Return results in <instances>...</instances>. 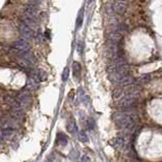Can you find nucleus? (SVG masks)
<instances>
[{
  "instance_id": "obj_15",
  "label": "nucleus",
  "mask_w": 162,
  "mask_h": 162,
  "mask_svg": "<svg viewBox=\"0 0 162 162\" xmlns=\"http://www.w3.org/2000/svg\"><path fill=\"white\" fill-rule=\"evenodd\" d=\"M67 131L71 134H76L77 133V124L74 123V118H71L67 123Z\"/></svg>"
},
{
  "instance_id": "obj_9",
  "label": "nucleus",
  "mask_w": 162,
  "mask_h": 162,
  "mask_svg": "<svg viewBox=\"0 0 162 162\" xmlns=\"http://www.w3.org/2000/svg\"><path fill=\"white\" fill-rule=\"evenodd\" d=\"M16 135V131L14 129H2L1 131V140H10L11 138H13V136Z\"/></svg>"
},
{
  "instance_id": "obj_20",
  "label": "nucleus",
  "mask_w": 162,
  "mask_h": 162,
  "mask_svg": "<svg viewBox=\"0 0 162 162\" xmlns=\"http://www.w3.org/2000/svg\"><path fill=\"white\" fill-rule=\"evenodd\" d=\"M84 47H85V44L83 41H80L79 44H78V47H77V51L79 52V54H83L84 52Z\"/></svg>"
},
{
  "instance_id": "obj_18",
  "label": "nucleus",
  "mask_w": 162,
  "mask_h": 162,
  "mask_svg": "<svg viewBox=\"0 0 162 162\" xmlns=\"http://www.w3.org/2000/svg\"><path fill=\"white\" fill-rule=\"evenodd\" d=\"M79 140L83 142V143H87V142L89 141V138L85 132H81V133L79 134Z\"/></svg>"
},
{
  "instance_id": "obj_13",
  "label": "nucleus",
  "mask_w": 162,
  "mask_h": 162,
  "mask_svg": "<svg viewBox=\"0 0 162 162\" xmlns=\"http://www.w3.org/2000/svg\"><path fill=\"white\" fill-rule=\"evenodd\" d=\"M38 86H39V81L36 78H34V77L32 76V78L28 79V82H27V87H28L29 89L35 90V89L38 88Z\"/></svg>"
},
{
  "instance_id": "obj_17",
  "label": "nucleus",
  "mask_w": 162,
  "mask_h": 162,
  "mask_svg": "<svg viewBox=\"0 0 162 162\" xmlns=\"http://www.w3.org/2000/svg\"><path fill=\"white\" fill-rule=\"evenodd\" d=\"M123 93L124 92H123V88H121V87H118V88L114 89L113 93H112V96H113L114 98H118V97H120Z\"/></svg>"
},
{
  "instance_id": "obj_7",
  "label": "nucleus",
  "mask_w": 162,
  "mask_h": 162,
  "mask_svg": "<svg viewBox=\"0 0 162 162\" xmlns=\"http://www.w3.org/2000/svg\"><path fill=\"white\" fill-rule=\"evenodd\" d=\"M112 9H113V11L115 12V13L121 16V14H123L126 10V4L124 3V1L116 0V1H114L113 4H112Z\"/></svg>"
},
{
  "instance_id": "obj_22",
  "label": "nucleus",
  "mask_w": 162,
  "mask_h": 162,
  "mask_svg": "<svg viewBox=\"0 0 162 162\" xmlns=\"http://www.w3.org/2000/svg\"><path fill=\"white\" fill-rule=\"evenodd\" d=\"M94 126H95V123L93 121V119L89 118V120H88V126H89V129H93Z\"/></svg>"
},
{
  "instance_id": "obj_4",
  "label": "nucleus",
  "mask_w": 162,
  "mask_h": 162,
  "mask_svg": "<svg viewBox=\"0 0 162 162\" xmlns=\"http://www.w3.org/2000/svg\"><path fill=\"white\" fill-rule=\"evenodd\" d=\"M12 48L17 50L19 53H25V52H28L30 50V45L27 40L22 38L12 44Z\"/></svg>"
},
{
  "instance_id": "obj_6",
  "label": "nucleus",
  "mask_w": 162,
  "mask_h": 162,
  "mask_svg": "<svg viewBox=\"0 0 162 162\" xmlns=\"http://www.w3.org/2000/svg\"><path fill=\"white\" fill-rule=\"evenodd\" d=\"M10 116H12L14 119H16L17 121L22 120L24 118V109L22 108L21 105L19 104V102H16L14 105L10 106Z\"/></svg>"
},
{
  "instance_id": "obj_25",
  "label": "nucleus",
  "mask_w": 162,
  "mask_h": 162,
  "mask_svg": "<svg viewBox=\"0 0 162 162\" xmlns=\"http://www.w3.org/2000/svg\"><path fill=\"white\" fill-rule=\"evenodd\" d=\"M119 1H126V0H119Z\"/></svg>"
},
{
  "instance_id": "obj_24",
  "label": "nucleus",
  "mask_w": 162,
  "mask_h": 162,
  "mask_svg": "<svg viewBox=\"0 0 162 162\" xmlns=\"http://www.w3.org/2000/svg\"><path fill=\"white\" fill-rule=\"evenodd\" d=\"M94 1H95V0H89V3H93Z\"/></svg>"
},
{
  "instance_id": "obj_2",
  "label": "nucleus",
  "mask_w": 162,
  "mask_h": 162,
  "mask_svg": "<svg viewBox=\"0 0 162 162\" xmlns=\"http://www.w3.org/2000/svg\"><path fill=\"white\" fill-rule=\"evenodd\" d=\"M16 100L24 110L28 109L32 104V96L28 91H22L17 95Z\"/></svg>"
},
{
  "instance_id": "obj_8",
  "label": "nucleus",
  "mask_w": 162,
  "mask_h": 162,
  "mask_svg": "<svg viewBox=\"0 0 162 162\" xmlns=\"http://www.w3.org/2000/svg\"><path fill=\"white\" fill-rule=\"evenodd\" d=\"M126 143H128V140L123 136L117 137L112 140V146L115 147L116 149H119V150H123L126 147Z\"/></svg>"
},
{
  "instance_id": "obj_12",
  "label": "nucleus",
  "mask_w": 162,
  "mask_h": 162,
  "mask_svg": "<svg viewBox=\"0 0 162 162\" xmlns=\"http://www.w3.org/2000/svg\"><path fill=\"white\" fill-rule=\"evenodd\" d=\"M33 77L36 78L39 82H43L47 79V74L42 69H38V71H35L33 73Z\"/></svg>"
},
{
  "instance_id": "obj_10",
  "label": "nucleus",
  "mask_w": 162,
  "mask_h": 162,
  "mask_svg": "<svg viewBox=\"0 0 162 162\" xmlns=\"http://www.w3.org/2000/svg\"><path fill=\"white\" fill-rule=\"evenodd\" d=\"M133 83H134V78L131 76V74H128V76L123 77V78L119 81L118 85H119V87H128Z\"/></svg>"
},
{
  "instance_id": "obj_11",
  "label": "nucleus",
  "mask_w": 162,
  "mask_h": 162,
  "mask_svg": "<svg viewBox=\"0 0 162 162\" xmlns=\"http://www.w3.org/2000/svg\"><path fill=\"white\" fill-rule=\"evenodd\" d=\"M81 71H82V65L81 63L78 61H74L73 63V74L74 78H80L81 76Z\"/></svg>"
},
{
  "instance_id": "obj_1",
  "label": "nucleus",
  "mask_w": 162,
  "mask_h": 162,
  "mask_svg": "<svg viewBox=\"0 0 162 162\" xmlns=\"http://www.w3.org/2000/svg\"><path fill=\"white\" fill-rule=\"evenodd\" d=\"M113 120L119 129H126L137 126L138 115L134 111H120L113 115Z\"/></svg>"
},
{
  "instance_id": "obj_21",
  "label": "nucleus",
  "mask_w": 162,
  "mask_h": 162,
  "mask_svg": "<svg viewBox=\"0 0 162 162\" xmlns=\"http://www.w3.org/2000/svg\"><path fill=\"white\" fill-rule=\"evenodd\" d=\"M151 80V76L150 74H145V76H143L141 78V83H147V82H149Z\"/></svg>"
},
{
  "instance_id": "obj_3",
  "label": "nucleus",
  "mask_w": 162,
  "mask_h": 162,
  "mask_svg": "<svg viewBox=\"0 0 162 162\" xmlns=\"http://www.w3.org/2000/svg\"><path fill=\"white\" fill-rule=\"evenodd\" d=\"M138 97V95H134V94H124L120 102H119V105L123 107V108H129V107L133 106L136 103Z\"/></svg>"
},
{
  "instance_id": "obj_23",
  "label": "nucleus",
  "mask_w": 162,
  "mask_h": 162,
  "mask_svg": "<svg viewBox=\"0 0 162 162\" xmlns=\"http://www.w3.org/2000/svg\"><path fill=\"white\" fill-rule=\"evenodd\" d=\"M37 39H38V41H39V42H42V41H43V35L40 33V32H38V33H37Z\"/></svg>"
},
{
  "instance_id": "obj_19",
  "label": "nucleus",
  "mask_w": 162,
  "mask_h": 162,
  "mask_svg": "<svg viewBox=\"0 0 162 162\" xmlns=\"http://www.w3.org/2000/svg\"><path fill=\"white\" fill-rule=\"evenodd\" d=\"M68 77H69V68L68 67H65L62 73V81L63 82H66L68 80Z\"/></svg>"
},
{
  "instance_id": "obj_16",
  "label": "nucleus",
  "mask_w": 162,
  "mask_h": 162,
  "mask_svg": "<svg viewBox=\"0 0 162 162\" xmlns=\"http://www.w3.org/2000/svg\"><path fill=\"white\" fill-rule=\"evenodd\" d=\"M57 143L59 144V145H62V146H65L67 144V142H68V140H67V137L65 136V135L59 133L58 135H57V139H56Z\"/></svg>"
},
{
  "instance_id": "obj_14",
  "label": "nucleus",
  "mask_w": 162,
  "mask_h": 162,
  "mask_svg": "<svg viewBox=\"0 0 162 162\" xmlns=\"http://www.w3.org/2000/svg\"><path fill=\"white\" fill-rule=\"evenodd\" d=\"M83 22H84V8H81V10L79 11L78 16H77V21H76V29L79 30L83 26Z\"/></svg>"
},
{
  "instance_id": "obj_5",
  "label": "nucleus",
  "mask_w": 162,
  "mask_h": 162,
  "mask_svg": "<svg viewBox=\"0 0 162 162\" xmlns=\"http://www.w3.org/2000/svg\"><path fill=\"white\" fill-rule=\"evenodd\" d=\"M19 33H21L22 39L27 40H31L32 38L34 37V32H33V29H31L28 25H26L24 22L19 25Z\"/></svg>"
}]
</instances>
